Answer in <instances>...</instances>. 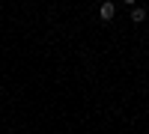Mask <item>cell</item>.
Instances as JSON below:
<instances>
[{"label": "cell", "instance_id": "6da1fadb", "mask_svg": "<svg viewBox=\"0 0 149 134\" xmlns=\"http://www.w3.org/2000/svg\"><path fill=\"white\" fill-rule=\"evenodd\" d=\"M98 15H102L104 21H110V18L116 15V6H113V3H102V9H98Z\"/></svg>", "mask_w": 149, "mask_h": 134}, {"label": "cell", "instance_id": "7a4b0ae2", "mask_svg": "<svg viewBox=\"0 0 149 134\" xmlns=\"http://www.w3.org/2000/svg\"><path fill=\"white\" fill-rule=\"evenodd\" d=\"M143 18H146V9H140V6H134V9H131V21H134V24H140Z\"/></svg>", "mask_w": 149, "mask_h": 134}]
</instances>
